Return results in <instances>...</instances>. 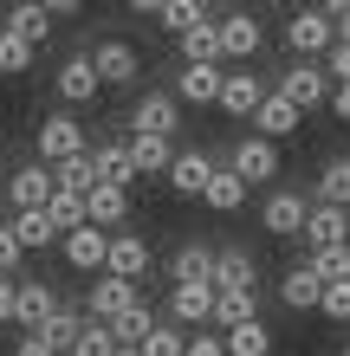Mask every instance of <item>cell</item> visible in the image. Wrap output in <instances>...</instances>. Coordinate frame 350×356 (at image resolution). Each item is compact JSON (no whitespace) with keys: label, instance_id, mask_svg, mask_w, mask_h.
I'll return each instance as SVG.
<instances>
[{"label":"cell","instance_id":"6da1fadb","mask_svg":"<svg viewBox=\"0 0 350 356\" xmlns=\"http://www.w3.org/2000/svg\"><path fill=\"white\" fill-rule=\"evenodd\" d=\"M285 46H292L305 65H324V58H331V46H337L331 13H324V7H299L292 19H285Z\"/></svg>","mask_w":350,"mask_h":356},{"label":"cell","instance_id":"7a4b0ae2","mask_svg":"<svg viewBox=\"0 0 350 356\" xmlns=\"http://www.w3.org/2000/svg\"><path fill=\"white\" fill-rule=\"evenodd\" d=\"M273 91L305 117V111H318V104H331L337 85H331V72H324V65H305V58H299V65H285V72H279V85H273Z\"/></svg>","mask_w":350,"mask_h":356},{"label":"cell","instance_id":"3957f363","mask_svg":"<svg viewBox=\"0 0 350 356\" xmlns=\"http://www.w3.org/2000/svg\"><path fill=\"white\" fill-rule=\"evenodd\" d=\"M85 156V123H78L72 111H52L46 123H39V162L46 169H58V162Z\"/></svg>","mask_w":350,"mask_h":356},{"label":"cell","instance_id":"277c9868","mask_svg":"<svg viewBox=\"0 0 350 356\" xmlns=\"http://www.w3.org/2000/svg\"><path fill=\"white\" fill-rule=\"evenodd\" d=\"M182 130V104L175 91H143L130 111V136H175Z\"/></svg>","mask_w":350,"mask_h":356},{"label":"cell","instance_id":"5b68a950","mask_svg":"<svg viewBox=\"0 0 350 356\" xmlns=\"http://www.w3.org/2000/svg\"><path fill=\"white\" fill-rule=\"evenodd\" d=\"M228 169H234L246 188L273 181V175H279V143H266V136H240V143H234V156H228Z\"/></svg>","mask_w":350,"mask_h":356},{"label":"cell","instance_id":"8992f818","mask_svg":"<svg viewBox=\"0 0 350 356\" xmlns=\"http://www.w3.org/2000/svg\"><path fill=\"white\" fill-rule=\"evenodd\" d=\"M52 195H58V181H52L46 162H26V169H13V175H7V201H13V214L52 207Z\"/></svg>","mask_w":350,"mask_h":356},{"label":"cell","instance_id":"52a82bcc","mask_svg":"<svg viewBox=\"0 0 350 356\" xmlns=\"http://www.w3.org/2000/svg\"><path fill=\"white\" fill-rule=\"evenodd\" d=\"M58 311H65V305H58V291H52L46 279H19V311H13V324L26 330V337H39Z\"/></svg>","mask_w":350,"mask_h":356},{"label":"cell","instance_id":"ba28073f","mask_svg":"<svg viewBox=\"0 0 350 356\" xmlns=\"http://www.w3.org/2000/svg\"><path fill=\"white\" fill-rule=\"evenodd\" d=\"M52 85H58V104H91L97 91H104V78H97V65H91V52H72L65 65L52 72Z\"/></svg>","mask_w":350,"mask_h":356},{"label":"cell","instance_id":"9c48e42d","mask_svg":"<svg viewBox=\"0 0 350 356\" xmlns=\"http://www.w3.org/2000/svg\"><path fill=\"white\" fill-rule=\"evenodd\" d=\"M91 65H97V78H104V85H136L143 58H136L130 39H97V46H91Z\"/></svg>","mask_w":350,"mask_h":356},{"label":"cell","instance_id":"30bf717a","mask_svg":"<svg viewBox=\"0 0 350 356\" xmlns=\"http://www.w3.org/2000/svg\"><path fill=\"white\" fill-rule=\"evenodd\" d=\"M150 240H143V234H111V259H104V272H111V279H123V285H136L143 279V272H150Z\"/></svg>","mask_w":350,"mask_h":356},{"label":"cell","instance_id":"8fae6325","mask_svg":"<svg viewBox=\"0 0 350 356\" xmlns=\"http://www.w3.org/2000/svg\"><path fill=\"white\" fill-rule=\"evenodd\" d=\"M260 104H266V78H260V72H228V85H221V111L253 123Z\"/></svg>","mask_w":350,"mask_h":356},{"label":"cell","instance_id":"7c38bea8","mask_svg":"<svg viewBox=\"0 0 350 356\" xmlns=\"http://www.w3.org/2000/svg\"><path fill=\"white\" fill-rule=\"evenodd\" d=\"M305 220H312V201H305V195H292V188L266 195V234L292 240V234H305Z\"/></svg>","mask_w":350,"mask_h":356},{"label":"cell","instance_id":"4fadbf2b","mask_svg":"<svg viewBox=\"0 0 350 356\" xmlns=\"http://www.w3.org/2000/svg\"><path fill=\"white\" fill-rule=\"evenodd\" d=\"M130 305H136V285L111 279V272H97V279H91V324H117Z\"/></svg>","mask_w":350,"mask_h":356},{"label":"cell","instance_id":"5bb4252c","mask_svg":"<svg viewBox=\"0 0 350 356\" xmlns=\"http://www.w3.org/2000/svg\"><path fill=\"white\" fill-rule=\"evenodd\" d=\"M221 85H228L221 65H182L175 72V104H221Z\"/></svg>","mask_w":350,"mask_h":356},{"label":"cell","instance_id":"9a60e30c","mask_svg":"<svg viewBox=\"0 0 350 356\" xmlns=\"http://www.w3.org/2000/svg\"><path fill=\"white\" fill-rule=\"evenodd\" d=\"M169 318H175V324L214 330V285H175V291H169Z\"/></svg>","mask_w":350,"mask_h":356},{"label":"cell","instance_id":"2e32d148","mask_svg":"<svg viewBox=\"0 0 350 356\" xmlns=\"http://www.w3.org/2000/svg\"><path fill=\"white\" fill-rule=\"evenodd\" d=\"M208 181H214V162L201 156V149H175V162H169V188L175 195H208Z\"/></svg>","mask_w":350,"mask_h":356},{"label":"cell","instance_id":"e0dca14e","mask_svg":"<svg viewBox=\"0 0 350 356\" xmlns=\"http://www.w3.org/2000/svg\"><path fill=\"white\" fill-rule=\"evenodd\" d=\"M305 240H312V253H324V246H350V207H318V201H312Z\"/></svg>","mask_w":350,"mask_h":356},{"label":"cell","instance_id":"ac0fdd59","mask_svg":"<svg viewBox=\"0 0 350 356\" xmlns=\"http://www.w3.org/2000/svg\"><path fill=\"white\" fill-rule=\"evenodd\" d=\"M260 285V266L246 246H228V253H214V291H253Z\"/></svg>","mask_w":350,"mask_h":356},{"label":"cell","instance_id":"d6986e66","mask_svg":"<svg viewBox=\"0 0 350 356\" xmlns=\"http://www.w3.org/2000/svg\"><path fill=\"white\" fill-rule=\"evenodd\" d=\"M260 19L253 13H221V58H253L260 52Z\"/></svg>","mask_w":350,"mask_h":356},{"label":"cell","instance_id":"ffe728a7","mask_svg":"<svg viewBox=\"0 0 350 356\" xmlns=\"http://www.w3.org/2000/svg\"><path fill=\"white\" fill-rule=\"evenodd\" d=\"M97 181H111V188H130L136 181V156H130V136H111V143H97Z\"/></svg>","mask_w":350,"mask_h":356},{"label":"cell","instance_id":"44dd1931","mask_svg":"<svg viewBox=\"0 0 350 356\" xmlns=\"http://www.w3.org/2000/svg\"><path fill=\"white\" fill-rule=\"evenodd\" d=\"M65 259H72L78 272H104V259H111V234H104V227H78V234H65Z\"/></svg>","mask_w":350,"mask_h":356},{"label":"cell","instance_id":"7402d4cb","mask_svg":"<svg viewBox=\"0 0 350 356\" xmlns=\"http://www.w3.org/2000/svg\"><path fill=\"white\" fill-rule=\"evenodd\" d=\"M279 305H285V311H318V305H324V279H318L312 266H292V272L279 279Z\"/></svg>","mask_w":350,"mask_h":356},{"label":"cell","instance_id":"603a6c76","mask_svg":"<svg viewBox=\"0 0 350 356\" xmlns=\"http://www.w3.org/2000/svg\"><path fill=\"white\" fill-rule=\"evenodd\" d=\"M85 207H91V227H104V234H111V227H123V220H130V188L97 181L91 195H85Z\"/></svg>","mask_w":350,"mask_h":356},{"label":"cell","instance_id":"cb8c5ba5","mask_svg":"<svg viewBox=\"0 0 350 356\" xmlns=\"http://www.w3.org/2000/svg\"><path fill=\"white\" fill-rule=\"evenodd\" d=\"M143 13H150L162 33H175V39H182V33H195L201 19H214L208 7H201V0H162V7H143Z\"/></svg>","mask_w":350,"mask_h":356},{"label":"cell","instance_id":"d4e9b609","mask_svg":"<svg viewBox=\"0 0 350 356\" xmlns=\"http://www.w3.org/2000/svg\"><path fill=\"white\" fill-rule=\"evenodd\" d=\"M260 318V298L253 291H214V330L228 337V330H240V324H253Z\"/></svg>","mask_w":350,"mask_h":356},{"label":"cell","instance_id":"484cf974","mask_svg":"<svg viewBox=\"0 0 350 356\" xmlns=\"http://www.w3.org/2000/svg\"><path fill=\"white\" fill-rule=\"evenodd\" d=\"M169 279H175V285H214V253L189 240V246L169 259Z\"/></svg>","mask_w":350,"mask_h":356},{"label":"cell","instance_id":"4316f807","mask_svg":"<svg viewBox=\"0 0 350 356\" xmlns=\"http://www.w3.org/2000/svg\"><path fill=\"white\" fill-rule=\"evenodd\" d=\"M182 65H221V19H201L195 33H182Z\"/></svg>","mask_w":350,"mask_h":356},{"label":"cell","instance_id":"83f0119b","mask_svg":"<svg viewBox=\"0 0 350 356\" xmlns=\"http://www.w3.org/2000/svg\"><path fill=\"white\" fill-rule=\"evenodd\" d=\"M253 123H260L253 136H266V143H279V136H292V130H299V111H292V104H285L279 91H266V104H260V117H253Z\"/></svg>","mask_w":350,"mask_h":356},{"label":"cell","instance_id":"f1b7e54d","mask_svg":"<svg viewBox=\"0 0 350 356\" xmlns=\"http://www.w3.org/2000/svg\"><path fill=\"white\" fill-rule=\"evenodd\" d=\"M52 7H33V0H26V7H7V19H0V26H7V33H19V39H26V46H39V39H46L52 33Z\"/></svg>","mask_w":350,"mask_h":356},{"label":"cell","instance_id":"f546056e","mask_svg":"<svg viewBox=\"0 0 350 356\" xmlns=\"http://www.w3.org/2000/svg\"><path fill=\"white\" fill-rule=\"evenodd\" d=\"M130 156H136V175H169L175 143L169 136H130Z\"/></svg>","mask_w":350,"mask_h":356},{"label":"cell","instance_id":"4dcf8cb0","mask_svg":"<svg viewBox=\"0 0 350 356\" xmlns=\"http://www.w3.org/2000/svg\"><path fill=\"white\" fill-rule=\"evenodd\" d=\"M156 324H162V318H156V311H150V305H143V298H136V305H130V311H123V318L111 324V337H117L123 350H143V337H150V330H156Z\"/></svg>","mask_w":350,"mask_h":356},{"label":"cell","instance_id":"1f68e13d","mask_svg":"<svg viewBox=\"0 0 350 356\" xmlns=\"http://www.w3.org/2000/svg\"><path fill=\"white\" fill-rule=\"evenodd\" d=\"M201 201H208L214 214H240V207H246V181L234 169H214V181H208V195H201Z\"/></svg>","mask_w":350,"mask_h":356},{"label":"cell","instance_id":"d6a6232c","mask_svg":"<svg viewBox=\"0 0 350 356\" xmlns=\"http://www.w3.org/2000/svg\"><path fill=\"white\" fill-rule=\"evenodd\" d=\"M7 227H13V240L26 246V253H33V246H52V240H58V227H52L46 207H33V214H13Z\"/></svg>","mask_w":350,"mask_h":356},{"label":"cell","instance_id":"836d02e7","mask_svg":"<svg viewBox=\"0 0 350 356\" xmlns=\"http://www.w3.org/2000/svg\"><path fill=\"white\" fill-rule=\"evenodd\" d=\"M52 181L65 188V195H91V188H97V156L85 149V156H72V162H58V169H52Z\"/></svg>","mask_w":350,"mask_h":356},{"label":"cell","instance_id":"e575fe53","mask_svg":"<svg viewBox=\"0 0 350 356\" xmlns=\"http://www.w3.org/2000/svg\"><path fill=\"white\" fill-rule=\"evenodd\" d=\"M318 207H350V156L324 162V175H318Z\"/></svg>","mask_w":350,"mask_h":356},{"label":"cell","instance_id":"d590c367","mask_svg":"<svg viewBox=\"0 0 350 356\" xmlns=\"http://www.w3.org/2000/svg\"><path fill=\"white\" fill-rule=\"evenodd\" d=\"M228 356H273V330H266V318L228 330Z\"/></svg>","mask_w":350,"mask_h":356},{"label":"cell","instance_id":"8d00e7d4","mask_svg":"<svg viewBox=\"0 0 350 356\" xmlns=\"http://www.w3.org/2000/svg\"><path fill=\"white\" fill-rule=\"evenodd\" d=\"M46 214H52V227H58V234H78V227H91V207H85V195H65V188L52 195V207H46Z\"/></svg>","mask_w":350,"mask_h":356},{"label":"cell","instance_id":"74e56055","mask_svg":"<svg viewBox=\"0 0 350 356\" xmlns=\"http://www.w3.org/2000/svg\"><path fill=\"white\" fill-rule=\"evenodd\" d=\"M33 52H39V46H26L19 33H7V26H0V78H19V72H33Z\"/></svg>","mask_w":350,"mask_h":356},{"label":"cell","instance_id":"f35d334b","mask_svg":"<svg viewBox=\"0 0 350 356\" xmlns=\"http://www.w3.org/2000/svg\"><path fill=\"white\" fill-rule=\"evenodd\" d=\"M305 266H312L324 285H344V279H350V246H324V253H312Z\"/></svg>","mask_w":350,"mask_h":356},{"label":"cell","instance_id":"ab89813d","mask_svg":"<svg viewBox=\"0 0 350 356\" xmlns=\"http://www.w3.org/2000/svg\"><path fill=\"white\" fill-rule=\"evenodd\" d=\"M143 356H189V330H175V324H156L150 337H143Z\"/></svg>","mask_w":350,"mask_h":356},{"label":"cell","instance_id":"60d3db41","mask_svg":"<svg viewBox=\"0 0 350 356\" xmlns=\"http://www.w3.org/2000/svg\"><path fill=\"white\" fill-rule=\"evenodd\" d=\"M72 356H117V337H111V324H85V337L72 343Z\"/></svg>","mask_w":350,"mask_h":356},{"label":"cell","instance_id":"b9f144b4","mask_svg":"<svg viewBox=\"0 0 350 356\" xmlns=\"http://www.w3.org/2000/svg\"><path fill=\"white\" fill-rule=\"evenodd\" d=\"M19 259H26V246H19V240H13V227L0 220V279H13V272H19Z\"/></svg>","mask_w":350,"mask_h":356},{"label":"cell","instance_id":"7bdbcfd3","mask_svg":"<svg viewBox=\"0 0 350 356\" xmlns=\"http://www.w3.org/2000/svg\"><path fill=\"white\" fill-rule=\"evenodd\" d=\"M318 311H324V318H337V324H350V279L344 285H324V305Z\"/></svg>","mask_w":350,"mask_h":356},{"label":"cell","instance_id":"ee69618b","mask_svg":"<svg viewBox=\"0 0 350 356\" xmlns=\"http://www.w3.org/2000/svg\"><path fill=\"white\" fill-rule=\"evenodd\" d=\"M189 356H228V337L221 330H189Z\"/></svg>","mask_w":350,"mask_h":356},{"label":"cell","instance_id":"f6af8a7d","mask_svg":"<svg viewBox=\"0 0 350 356\" xmlns=\"http://www.w3.org/2000/svg\"><path fill=\"white\" fill-rule=\"evenodd\" d=\"M324 72H331V85H350V46H331V58H324Z\"/></svg>","mask_w":350,"mask_h":356},{"label":"cell","instance_id":"bcb514c9","mask_svg":"<svg viewBox=\"0 0 350 356\" xmlns=\"http://www.w3.org/2000/svg\"><path fill=\"white\" fill-rule=\"evenodd\" d=\"M19 311V279H0V324H13Z\"/></svg>","mask_w":350,"mask_h":356},{"label":"cell","instance_id":"7dc6e473","mask_svg":"<svg viewBox=\"0 0 350 356\" xmlns=\"http://www.w3.org/2000/svg\"><path fill=\"white\" fill-rule=\"evenodd\" d=\"M324 13H331V26H337V46H350V0H331Z\"/></svg>","mask_w":350,"mask_h":356},{"label":"cell","instance_id":"c3c4849f","mask_svg":"<svg viewBox=\"0 0 350 356\" xmlns=\"http://www.w3.org/2000/svg\"><path fill=\"white\" fill-rule=\"evenodd\" d=\"M13 356H58V350H52L46 337H19V343H13Z\"/></svg>","mask_w":350,"mask_h":356},{"label":"cell","instance_id":"681fc988","mask_svg":"<svg viewBox=\"0 0 350 356\" xmlns=\"http://www.w3.org/2000/svg\"><path fill=\"white\" fill-rule=\"evenodd\" d=\"M331 111H337V117L350 123V85H337V91H331Z\"/></svg>","mask_w":350,"mask_h":356},{"label":"cell","instance_id":"f907efd6","mask_svg":"<svg viewBox=\"0 0 350 356\" xmlns=\"http://www.w3.org/2000/svg\"><path fill=\"white\" fill-rule=\"evenodd\" d=\"M7 175H13V169H0V195H7Z\"/></svg>","mask_w":350,"mask_h":356},{"label":"cell","instance_id":"816d5d0a","mask_svg":"<svg viewBox=\"0 0 350 356\" xmlns=\"http://www.w3.org/2000/svg\"><path fill=\"white\" fill-rule=\"evenodd\" d=\"M117 356H143V350H123V343H117Z\"/></svg>","mask_w":350,"mask_h":356},{"label":"cell","instance_id":"f5cc1de1","mask_svg":"<svg viewBox=\"0 0 350 356\" xmlns=\"http://www.w3.org/2000/svg\"><path fill=\"white\" fill-rule=\"evenodd\" d=\"M337 356H350V343H344V350H337Z\"/></svg>","mask_w":350,"mask_h":356}]
</instances>
